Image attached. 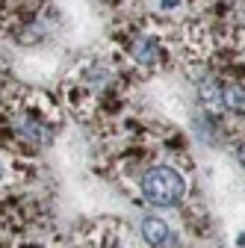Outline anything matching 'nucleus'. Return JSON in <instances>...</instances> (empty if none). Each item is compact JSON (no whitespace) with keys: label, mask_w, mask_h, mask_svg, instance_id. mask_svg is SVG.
Here are the masks:
<instances>
[{"label":"nucleus","mask_w":245,"mask_h":248,"mask_svg":"<svg viewBox=\"0 0 245 248\" xmlns=\"http://www.w3.org/2000/svg\"><path fill=\"white\" fill-rule=\"evenodd\" d=\"M3 118L9 124V139L36 151L53 142L62 121V107L45 92L3 86Z\"/></svg>","instance_id":"f257e3e1"},{"label":"nucleus","mask_w":245,"mask_h":248,"mask_svg":"<svg viewBox=\"0 0 245 248\" xmlns=\"http://www.w3.org/2000/svg\"><path fill=\"white\" fill-rule=\"evenodd\" d=\"M118 53L124 56L130 74L136 77H145V74H154L163 68L166 62V50H163V42L160 36L154 33L151 24H139V27H124V39L118 45Z\"/></svg>","instance_id":"f03ea898"},{"label":"nucleus","mask_w":245,"mask_h":248,"mask_svg":"<svg viewBox=\"0 0 245 248\" xmlns=\"http://www.w3.org/2000/svg\"><path fill=\"white\" fill-rule=\"evenodd\" d=\"M142 198L154 207H177L186 198V177L177 166H154L139 180Z\"/></svg>","instance_id":"7ed1b4c3"},{"label":"nucleus","mask_w":245,"mask_h":248,"mask_svg":"<svg viewBox=\"0 0 245 248\" xmlns=\"http://www.w3.org/2000/svg\"><path fill=\"white\" fill-rule=\"evenodd\" d=\"M142 239L148 242V248H180V239L171 233L168 222L160 219V216L142 219Z\"/></svg>","instance_id":"20e7f679"},{"label":"nucleus","mask_w":245,"mask_h":248,"mask_svg":"<svg viewBox=\"0 0 245 248\" xmlns=\"http://www.w3.org/2000/svg\"><path fill=\"white\" fill-rule=\"evenodd\" d=\"M222 107L228 115H245V83L222 80Z\"/></svg>","instance_id":"39448f33"},{"label":"nucleus","mask_w":245,"mask_h":248,"mask_svg":"<svg viewBox=\"0 0 245 248\" xmlns=\"http://www.w3.org/2000/svg\"><path fill=\"white\" fill-rule=\"evenodd\" d=\"M89 248H124L118 233H101V239H92Z\"/></svg>","instance_id":"423d86ee"},{"label":"nucleus","mask_w":245,"mask_h":248,"mask_svg":"<svg viewBox=\"0 0 245 248\" xmlns=\"http://www.w3.org/2000/svg\"><path fill=\"white\" fill-rule=\"evenodd\" d=\"M236 160H239V163L245 166V136H242V139L236 142Z\"/></svg>","instance_id":"0eeeda50"},{"label":"nucleus","mask_w":245,"mask_h":248,"mask_svg":"<svg viewBox=\"0 0 245 248\" xmlns=\"http://www.w3.org/2000/svg\"><path fill=\"white\" fill-rule=\"evenodd\" d=\"M236 242H239V245H245V236H239V239H236Z\"/></svg>","instance_id":"6e6552de"}]
</instances>
